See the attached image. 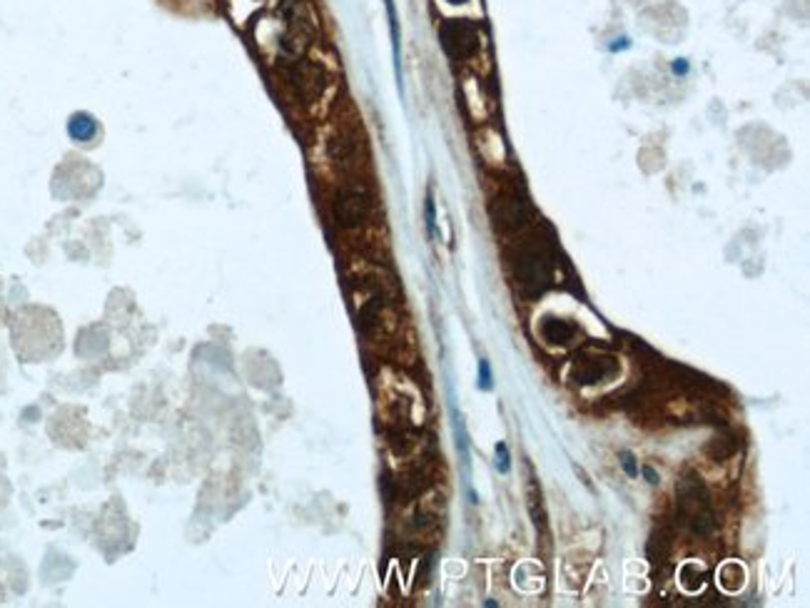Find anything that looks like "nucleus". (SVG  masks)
<instances>
[{"label": "nucleus", "instance_id": "1", "mask_svg": "<svg viewBox=\"0 0 810 608\" xmlns=\"http://www.w3.org/2000/svg\"><path fill=\"white\" fill-rule=\"evenodd\" d=\"M516 255H509V265H512V280H514L516 292L521 297H539L553 280V245L549 240L541 237H531L524 242H516Z\"/></svg>", "mask_w": 810, "mask_h": 608}, {"label": "nucleus", "instance_id": "2", "mask_svg": "<svg viewBox=\"0 0 810 608\" xmlns=\"http://www.w3.org/2000/svg\"><path fill=\"white\" fill-rule=\"evenodd\" d=\"M374 212H377V197L360 180L345 185L332 200V215L342 230H360L367 222H372Z\"/></svg>", "mask_w": 810, "mask_h": 608}, {"label": "nucleus", "instance_id": "3", "mask_svg": "<svg viewBox=\"0 0 810 608\" xmlns=\"http://www.w3.org/2000/svg\"><path fill=\"white\" fill-rule=\"evenodd\" d=\"M679 514L691 526L695 536H711L716 531V514L711 509L703 481L683 479L679 484Z\"/></svg>", "mask_w": 810, "mask_h": 608}, {"label": "nucleus", "instance_id": "4", "mask_svg": "<svg viewBox=\"0 0 810 608\" xmlns=\"http://www.w3.org/2000/svg\"><path fill=\"white\" fill-rule=\"evenodd\" d=\"M491 225L499 234H519L531 225V205L519 190H502L489 205Z\"/></svg>", "mask_w": 810, "mask_h": 608}, {"label": "nucleus", "instance_id": "5", "mask_svg": "<svg viewBox=\"0 0 810 608\" xmlns=\"http://www.w3.org/2000/svg\"><path fill=\"white\" fill-rule=\"evenodd\" d=\"M284 78L290 83V88L302 103H314L320 100L324 91H327V73L320 63L307 60V58H295V60H284Z\"/></svg>", "mask_w": 810, "mask_h": 608}, {"label": "nucleus", "instance_id": "6", "mask_svg": "<svg viewBox=\"0 0 810 608\" xmlns=\"http://www.w3.org/2000/svg\"><path fill=\"white\" fill-rule=\"evenodd\" d=\"M439 40H441V48L447 51L451 60H472L481 38H479V26L466 20V18H449L439 26Z\"/></svg>", "mask_w": 810, "mask_h": 608}, {"label": "nucleus", "instance_id": "7", "mask_svg": "<svg viewBox=\"0 0 810 608\" xmlns=\"http://www.w3.org/2000/svg\"><path fill=\"white\" fill-rule=\"evenodd\" d=\"M330 157L342 172H357L367 157V145H364V135L357 128H342L337 130L330 140Z\"/></svg>", "mask_w": 810, "mask_h": 608}, {"label": "nucleus", "instance_id": "8", "mask_svg": "<svg viewBox=\"0 0 810 608\" xmlns=\"http://www.w3.org/2000/svg\"><path fill=\"white\" fill-rule=\"evenodd\" d=\"M581 364L589 367V372L586 369H576V379H579L581 387L604 382V379H608V376L616 372V364L611 362L608 357H589V359H584Z\"/></svg>", "mask_w": 810, "mask_h": 608}, {"label": "nucleus", "instance_id": "9", "mask_svg": "<svg viewBox=\"0 0 810 608\" xmlns=\"http://www.w3.org/2000/svg\"><path fill=\"white\" fill-rule=\"evenodd\" d=\"M68 135L75 140V143H91L92 138L98 135V122L95 117L88 113H75L68 120Z\"/></svg>", "mask_w": 810, "mask_h": 608}, {"label": "nucleus", "instance_id": "10", "mask_svg": "<svg viewBox=\"0 0 810 608\" xmlns=\"http://www.w3.org/2000/svg\"><path fill=\"white\" fill-rule=\"evenodd\" d=\"M541 336L546 339V342H552V344H561L566 347L574 336H576V327L571 322H566V320H546V327L541 329Z\"/></svg>", "mask_w": 810, "mask_h": 608}, {"label": "nucleus", "instance_id": "11", "mask_svg": "<svg viewBox=\"0 0 810 608\" xmlns=\"http://www.w3.org/2000/svg\"><path fill=\"white\" fill-rule=\"evenodd\" d=\"M386 20H389V36H392V51H394V70H397L399 91H401V36H399V18L394 0H385Z\"/></svg>", "mask_w": 810, "mask_h": 608}, {"label": "nucleus", "instance_id": "12", "mask_svg": "<svg viewBox=\"0 0 810 608\" xmlns=\"http://www.w3.org/2000/svg\"><path fill=\"white\" fill-rule=\"evenodd\" d=\"M720 586H723L726 591H738V588L743 586V569H741L738 564L723 566V571H720Z\"/></svg>", "mask_w": 810, "mask_h": 608}, {"label": "nucleus", "instance_id": "13", "mask_svg": "<svg viewBox=\"0 0 810 608\" xmlns=\"http://www.w3.org/2000/svg\"><path fill=\"white\" fill-rule=\"evenodd\" d=\"M496 469L502 471V474H509L512 471V459H509V446L499 441L496 444Z\"/></svg>", "mask_w": 810, "mask_h": 608}, {"label": "nucleus", "instance_id": "14", "mask_svg": "<svg viewBox=\"0 0 810 608\" xmlns=\"http://www.w3.org/2000/svg\"><path fill=\"white\" fill-rule=\"evenodd\" d=\"M426 233H429V237L437 234V215H434V197H432V193L426 194Z\"/></svg>", "mask_w": 810, "mask_h": 608}, {"label": "nucleus", "instance_id": "15", "mask_svg": "<svg viewBox=\"0 0 810 608\" xmlns=\"http://www.w3.org/2000/svg\"><path fill=\"white\" fill-rule=\"evenodd\" d=\"M479 387L484 391H491L494 382H491V367L487 359H479Z\"/></svg>", "mask_w": 810, "mask_h": 608}, {"label": "nucleus", "instance_id": "16", "mask_svg": "<svg viewBox=\"0 0 810 608\" xmlns=\"http://www.w3.org/2000/svg\"><path fill=\"white\" fill-rule=\"evenodd\" d=\"M621 466H623V471L629 474L631 479L639 477V464H636V456L631 452H621Z\"/></svg>", "mask_w": 810, "mask_h": 608}, {"label": "nucleus", "instance_id": "17", "mask_svg": "<svg viewBox=\"0 0 810 608\" xmlns=\"http://www.w3.org/2000/svg\"><path fill=\"white\" fill-rule=\"evenodd\" d=\"M643 477H646V481H648V484H654V486H656L658 481V474L656 471H654V469H651V466H643Z\"/></svg>", "mask_w": 810, "mask_h": 608}, {"label": "nucleus", "instance_id": "18", "mask_svg": "<svg viewBox=\"0 0 810 608\" xmlns=\"http://www.w3.org/2000/svg\"><path fill=\"white\" fill-rule=\"evenodd\" d=\"M673 73H676V75H686V73H688V63H686V60H676V63H673Z\"/></svg>", "mask_w": 810, "mask_h": 608}, {"label": "nucleus", "instance_id": "19", "mask_svg": "<svg viewBox=\"0 0 810 608\" xmlns=\"http://www.w3.org/2000/svg\"><path fill=\"white\" fill-rule=\"evenodd\" d=\"M451 3H464V0H451Z\"/></svg>", "mask_w": 810, "mask_h": 608}]
</instances>
